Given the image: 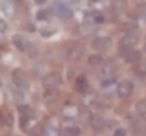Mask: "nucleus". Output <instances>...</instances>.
<instances>
[{"label":"nucleus","instance_id":"f257e3e1","mask_svg":"<svg viewBox=\"0 0 146 136\" xmlns=\"http://www.w3.org/2000/svg\"><path fill=\"white\" fill-rule=\"evenodd\" d=\"M62 83H63V78L59 72H50V73L44 75L43 79H42V85L46 89H56Z\"/></svg>","mask_w":146,"mask_h":136},{"label":"nucleus","instance_id":"f03ea898","mask_svg":"<svg viewBox=\"0 0 146 136\" xmlns=\"http://www.w3.org/2000/svg\"><path fill=\"white\" fill-rule=\"evenodd\" d=\"M133 83L130 80H122L117 83V88H116V95L120 98V99H127L133 95Z\"/></svg>","mask_w":146,"mask_h":136},{"label":"nucleus","instance_id":"7ed1b4c3","mask_svg":"<svg viewBox=\"0 0 146 136\" xmlns=\"http://www.w3.org/2000/svg\"><path fill=\"white\" fill-rule=\"evenodd\" d=\"M85 56H86V47H83L82 44H76V46L70 47L66 53V59L69 62H79Z\"/></svg>","mask_w":146,"mask_h":136},{"label":"nucleus","instance_id":"20e7f679","mask_svg":"<svg viewBox=\"0 0 146 136\" xmlns=\"http://www.w3.org/2000/svg\"><path fill=\"white\" fill-rule=\"evenodd\" d=\"M13 44L20 52H29L30 47H32V42L27 37L22 36V34H15L13 36Z\"/></svg>","mask_w":146,"mask_h":136},{"label":"nucleus","instance_id":"39448f33","mask_svg":"<svg viewBox=\"0 0 146 136\" xmlns=\"http://www.w3.org/2000/svg\"><path fill=\"white\" fill-rule=\"evenodd\" d=\"M112 46V40L106 36L103 37H95L92 40V49L98 50V52H106L109 47Z\"/></svg>","mask_w":146,"mask_h":136},{"label":"nucleus","instance_id":"423d86ee","mask_svg":"<svg viewBox=\"0 0 146 136\" xmlns=\"http://www.w3.org/2000/svg\"><path fill=\"white\" fill-rule=\"evenodd\" d=\"M137 42H139V36H136L135 33H125V36H122L119 40V46L122 49H130Z\"/></svg>","mask_w":146,"mask_h":136},{"label":"nucleus","instance_id":"0eeeda50","mask_svg":"<svg viewBox=\"0 0 146 136\" xmlns=\"http://www.w3.org/2000/svg\"><path fill=\"white\" fill-rule=\"evenodd\" d=\"M12 80H13L15 86L19 88V89H22V90H26V89L29 88V82H27L26 76H25L20 70H15V72L12 73Z\"/></svg>","mask_w":146,"mask_h":136},{"label":"nucleus","instance_id":"6e6552de","mask_svg":"<svg viewBox=\"0 0 146 136\" xmlns=\"http://www.w3.org/2000/svg\"><path fill=\"white\" fill-rule=\"evenodd\" d=\"M89 123H90V126L95 132H102L105 129V120L100 115H96V113L92 115L90 119H89Z\"/></svg>","mask_w":146,"mask_h":136},{"label":"nucleus","instance_id":"1a4fd4ad","mask_svg":"<svg viewBox=\"0 0 146 136\" xmlns=\"http://www.w3.org/2000/svg\"><path fill=\"white\" fill-rule=\"evenodd\" d=\"M113 72H115V63H113L112 60H108V62L103 63L102 69H100V72H99V76H100L102 79H108V78L113 76Z\"/></svg>","mask_w":146,"mask_h":136},{"label":"nucleus","instance_id":"9d476101","mask_svg":"<svg viewBox=\"0 0 146 136\" xmlns=\"http://www.w3.org/2000/svg\"><path fill=\"white\" fill-rule=\"evenodd\" d=\"M53 9H54L56 15H57L60 19H69V17H72V10H70L64 3H56Z\"/></svg>","mask_w":146,"mask_h":136},{"label":"nucleus","instance_id":"9b49d317","mask_svg":"<svg viewBox=\"0 0 146 136\" xmlns=\"http://www.w3.org/2000/svg\"><path fill=\"white\" fill-rule=\"evenodd\" d=\"M76 89H78V92H80L82 95H86V93L89 92V82H88V79H86L83 75H80V76L76 79Z\"/></svg>","mask_w":146,"mask_h":136},{"label":"nucleus","instance_id":"f8f14e48","mask_svg":"<svg viewBox=\"0 0 146 136\" xmlns=\"http://www.w3.org/2000/svg\"><path fill=\"white\" fill-rule=\"evenodd\" d=\"M59 99V92L54 89H46V92L43 93V100L47 105H53L54 102H57Z\"/></svg>","mask_w":146,"mask_h":136},{"label":"nucleus","instance_id":"ddd939ff","mask_svg":"<svg viewBox=\"0 0 146 136\" xmlns=\"http://www.w3.org/2000/svg\"><path fill=\"white\" fill-rule=\"evenodd\" d=\"M2 10L7 17H15V15H16V9H15V5L12 3V0H3Z\"/></svg>","mask_w":146,"mask_h":136},{"label":"nucleus","instance_id":"4468645a","mask_svg":"<svg viewBox=\"0 0 146 136\" xmlns=\"http://www.w3.org/2000/svg\"><path fill=\"white\" fill-rule=\"evenodd\" d=\"M95 30H96V26L92 25V23H83V25H80V26L78 27V33H79L80 36H83V37L90 36Z\"/></svg>","mask_w":146,"mask_h":136},{"label":"nucleus","instance_id":"2eb2a0df","mask_svg":"<svg viewBox=\"0 0 146 136\" xmlns=\"http://www.w3.org/2000/svg\"><path fill=\"white\" fill-rule=\"evenodd\" d=\"M140 56H142V53L139 50H127L123 56V60H125V63H135V62L140 60Z\"/></svg>","mask_w":146,"mask_h":136},{"label":"nucleus","instance_id":"dca6fc26","mask_svg":"<svg viewBox=\"0 0 146 136\" xmlns=\"http://www.w3.org/2000/svg\"><path fill=\"white\" fill-rule=\"evenodd\" d=\"M135 75L140 79H146V62L145 60H139V63L135 67Z\"/></svg>","mask_w":146,"mask_h":136},{"label":"nucleus","instance_id":"f3484780","mask_svg":"<svg viewBox=\"0 0 146 136\" xmlns=\"http://www.w3.org/2000/svg\"><path fill=\"white\" fill-rule=\"evenodd\" d=\"M19 112L22 113V116H25V117H29V119H35V116H36V113H35V110L29 106V105H19Z\"/></svg>","mask_w":146,"mask_h":136},{"label":"nucleus","instance_id":"a211bd4d","mask_svg":"<svg viewBox=\"0 0 146 136\" xmlns=\"http://www.w3.org/2000/svg\"><path fill=\"white\" fill-rule=\"evenodd\" d=\"M135 109H136V113H137V115L146 116V99H140V100L136 103Z\"/></svg>","mask_w":146,"mask_h":136},{"label":"nucleus","instance_id":"6ab92c4d","mask_svg":"<svg viewBox=\"0 0 146 136\" xmlns=\"http://www.w3.org/2000/svg\"><path fill=\"white\" fill-rule=\"evenodd\" d=\"M88 62L90 66H99L103 63V56L102 54H92V56H89Z\"/></svg>","mask_w":146,"mask_h":136},{"label":"nucleus","instance_id":"aec40b11","mask_svg":"<svg viewBox=\"0 0 146 136\" xmlns=\"http://www.w3.org/2000/svg\"><path fill=\"white\" fill-rule=\"evenodd\" d=\"M125 33H133L136 29H137V23H132V22H126V23H123L122 25V27H120Z\"/></svg>","mask_w":146,"mask_h":136},{"label":"nucleus","instance_id":"412c9836","mask_svg":"<svg viewBox=\"0 0 146 136\" xmlns=\"http://www.w3.org/2000/svg\"><path fill=\"white\" fill-rule=\"evenodd\" d=\"M116 82V76H110V78H108V79H102V82H100V88H109V86H112L113 83Z\"/></svg>","mask_w":146,"mask_h":136},{"label":"nucleus","instance_id":"4be33fe9","mask_svg":"<svg viewBox=\"0 0 146 136\" xmlns=\"http://www.w3.org/2000/svg\"><path fill=\"white\" fill-rule=\"evenodd\" d=\"M113 9H115L116 13H122V12L126 9V5L123 3V0H117V2L113 3Z\"/></svg>","mask_w":146,"mask_h":136},{"label":"nucleus","instance_id":"5701e85b","mask_svg":"<svg viewBox=\"0 0 146 136\" xmlns=\"http://www.w3.org/2000/svg\"><path fill=\"white\" fill-rule=\"evenodd\" d=\"M92 20L95 22V23H100V22H103L105 20V16H103V13L102 12H92Z\"/></svg>","mask_w":146,"mask_h":136},{"label":"nucleus","instance_id":"b1692460","mask_svg":"<svg viewBox=\"0 0 146 136\" xmlns=\"http://www.w3.org/2000/svg\"><path fill=\"white\" fill-rule=\"evenodd\" d=\"M2 122H3L6 126L12 127V126H13V116H12L10 113H5V115L2 116Z\"/></svg>","mask_w":146,"mask_h":136},{"label":"nucleus","instance_id":"393cba45","mask_svg":"<svg viewBox=\"0 0 146 136\" xmlns=\"http://www.w3.org/2000/svg\"><path fill=\"white\" fill-rule=\"evenodd\" d=\"M67 132H69L70 135H73V136H76V135H80V127H78V126H70V127H67Z\"/></svg>","mask_w":146,"mask_h":136},{"label":"nucleus","instance_id":"a878e982","mask_svg":"<svg viewBox=\"0 0 146 136\" xmlns=\"http://www.w3.org/2000/svg\"><path fill=\"white\" fill-rule=\"evenodd\" d=\"M29 117H25V116H22V119H20V126H22V129H27V125H29Z\"/></svg>","mask_w":146,"mask_h":136},{"label":"nucleus","instance_id":"bb28decb","mask_svg":"<svg viewBox=\"0 0 146 136\" xmlns=\"http://www.w3.org/2000/svg\"><path fill=\"white\" fill-rule=\"evenodd\" d=\"M113 136H126V129H123V127H117V129L115 130Z\"/></svg>","mask_w":146,"mask_h":136},{"label":"nucleus","instance_id":"cd10ccee","mask_svg":"<svg viewBox=\"0 0 146 136\" xmlns=\"http://www.w3.org/2000/svg\"><path fill=\"white\" fill-rule=\"evenodd\" d=\"M133 2H135L137 6H145V5H146V0H133Z\"/></svg>","mask_w":146,"mask_h":136},{"label":"nucleus","instance_id":"c85d7f7f","mask_svg":"<svg viewBox=\"0 0 146 136\" xmlns=\"http://www.w3.org/2000/svg\"><path fill=\"white\" fill-rule=\"evenodd\" d=\"M0 27H2V33H5V32H6V22H5V20L0 22Z\"/></svg>","mask_w":146,"mask_h":136},{"label":"nucleus","instance_id":"c756f323","mask_svg":"<svg viewBox=\"0 0 146 136\" xmlns=\"http://www.w3.org/2000/svg\"><path fill=\"white\" fill-rule=\"evenodd\" d=\"M46 2H47V0H35V3H36V5H44Z\"/></svg>","mask_w":146,"mask_h":136},{"label":"nucleus","instance_id":"7c9ffc66","mask_svg":"<svg viewBox=\"0 0 146 136\" xmlns=\"http://www.w3.org/2000/svg\"><path fill=\"white\" fill-rule=\"evenodd\" d=\"M143 52H145V53H146V44H145V46H143Z\"/></svg>","mask_w":146,"mask_h":136},{"label":"nucleus","instance_id":"2f4dec72","mask_svg":"<svg viewBox=\"0 0 146 136\" xmlns=\"http://www.w3.org/2000/svg\"><path fill=\"white\" fill-rule=\"evenodd\" d=\"M16 2H22V0H16Z\"/></svg>","mask_w":146,"mask_h":136},{"label":"nucleus","instance_id":"473e14b6","mask_svg":"<svg viewBox=\"0 0 146 136\" xmlns=\"http://www.w3.org/2000/svg\"><path fill=\"white\" fill-rule=\"evenodd\" d=\"M136 136H142V135H136Z\"/></svg>","mask_w":146,"mask_h":136}]
</instances>
